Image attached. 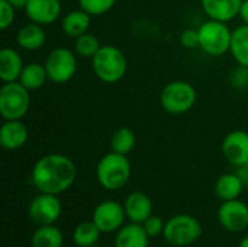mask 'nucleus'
Returning a JSON list of instances; mask_svg holds the SVG:
<instances>
[{"mask_svg": "<svg viewBox=\"0 0 248 247\" xmlns=\"http://www.w3.org/2000/svg\"><path fill=\"white\" fill-rule=\"evenodd\" d=\"M77 178L74 162L61 153H49L36 160L32 167L31 181L42 194L60 195L68 191Z\"/></svg>", "mask_w": 248, "mask_h": 247, "instance_id": "obj_1", "label": "nucleus"}, {"mask_svg": "<svg viewBox=\"0 0 248 247\" xmlns=\"http://www.w3.org/2000/svg\"><path fill=\"white\" fill-rule=\"evenodd\" d=\"M94 76L106 84L121 82L128 71V60L124 51L115 45H102L92 58Z\"/></svg>", "mask_w": 248, "mask_h": 247, "instance_id": "obj_2", "label": "nucleus"}, {"mask_svg": "<svg viewBox=\"0 0 248 247\" xmlns=\"http://www.w3.org/2000/svg\"><path fill=\"white\" fill-rule=\"evenodd\" d=\"M131 163L128 156L110 151L105 154L96 166L99 185L106 191H119L131 179Z\"/></svg>", "mask_w": 248, "mask_h": 247, "instance_id": "obj_3", "label": "nucleus"}, {"mask_svg": "<svg viewBox=\"0 0 248 247\" xmlns=\"http://www.w3.org/2000/svg\"><path fill=\"white\" fill-rule=\"evenodd\" d=\"M199 48L209 57H221L230 52L232 29L225 22L208 19L199 28Z\"/></svg>", "mask_w": 248, "mask_h": 247, "instance_id": "obj_4", "label": "nucleus"}, {"mask_svg": "<svg viewBox=\"0 0 248 247\" xmlns=\"http://www.w3.org/2000/svg\"><path fill=\"white\" fill-rule=\"evenodd\" d=\"M198 100L195 86L186 80H173L167 83L160 92L161 108L171 115H182L189 112Z\"/></svg>", "mask_w": 248, "mask_h": 247, "instance_id": "obj_5", "label": "nucleus"}, {"mask_svg": "<svg viewBox=\"0 0 248 247\" xmlns=\"http://www.w3.org/2000/svg\"><path fill=\"white\" fill-rule=\"evenodd\" d=\"M31 90L20 82L3 83L0 87V115L4 121L23 119L31 108Z\"/></svg>", "mask_w": 248, "mask_h": 247, "instance_id": "obj_6", "label": "nucleus"}, {"mask_svg": "<svg viewBox=\"0 0 248 247\" xmlns=\"http://www.w3.org/2000/svg\"><path fill=\"white\" fill-rule=\"evenodd\" d=\"M166 242L171 246L186 247L198 242L202 236V226L193 215L177 214L166 221L163 231Z\"/></svg>", "mask_w": 248, "mask_h": 247, "instance_id": "obj_7", "label": "nucleus"}, {"mask_svg": "<svg viewBox=\"0 0 248 247\" xmlns=\"http://www.w3.org/2000/svg\"><path fill=\"white\" fill-rule=\"evenodd\" d=\"M44 66L49 82L64 84L70 82L77 71V54L67 47H57L48 52Z\"/></svg>", "mask_w": 248, "mask_h": 247, "instance_id": "obj_8", "label": "nucleus"}, {"mask_svg": "<svg viewBox=\"0 0 248 247\" xmlns=\"http://www.w3.org/2000/svg\"><path fill=\"white\" fill-rule=\"evenodd\" d=\"M62 213V205L58 198V195L51 194H42L36 195L28 208L29 220L36 226H52L58 221Z\"/></svg>", "mask_w": 248, "mask_h": 247, "instance_id": "obj_9", "label": "nucleus"}, {"mask_svg": "<svg viewBox=\"0 0 248 247\" xmlns=\"http://www.w3.org/2000/svg\"><path fill=\"white\" fill-rule=\"evenodd\" d=\"M126 220V213L124 208V204H119L113 199L102 201L96 205L93 210L92 221L97 226V229L102 233H116L119 229H122Z\"/></svg>", "mask_w": 248, "mask_h": 247, "instance_id": "obj_10", "label": "nucleus"}, {"mask_svg": "<svg viewBox=\"0 0 248 247\" xmlns=\"http://www.w3.org/2000/svg\"><path fill=\"white\" fill-rule=\"evenodd\" d=\"M218 221L230 233H241L248 227V205L240 199L224 201L218 208Z\"/></svg>", "mask_w": 248, "mask_h": 247, "instance_id": "obj_11", "label": "nucleus"}, {"mask_svg": "<svg viewBox=\"0 0 248 247\" xmlns=\"http://www.w3.org/2000/svg\"><path fill=\"white\" fill-rule=\"evenodd\" d=\"M221 151L225 160L234 167L248 165V132L244 130H234L225 135L221 144Z\"/></svg>", "mask_w": 248, "mask_h": 247, "instance_id": "obj_12", "label": "nucleus"}, {"mask_svg": "<svg viewBox=\"0 0 248 247\" xmlns=\"http://www.w3.org/2000/svg\"><path fill=\"white\" fill-rule=\"evenodd\" d=\"M26 17L42 26H49L55 23L62 13L61 0H29L25 6Z\"/></svg>", "mask_w": 248, "mask_h": 247, "instance_id": "obj_13", "label": "nucleus"}, {"mask_svg": "<svg viewBox=\"0 0 248 247\" xmlns=\"http://www.w3.org/2000/svg\"><path fill=\"white\" fill-rule=\"evenodd\" d=\"M29 138L28 127L22 119L4 121L0 127V146L7 151L22 148Z\"/></svg>", "mask_w": 248, "mask_h": 247, "instance_id": "obj_14", "label": "nucleus"}, {"mask_svg": "<svg viewBox=\"0 0 248 247\" xmlns=\"http://www.w3.org/2000/svg\"><path fill=\"white\" fill-rule=\"evenodd\" d=\"M243 0H201V6L208 19L230 23L240 15Z\"/></svg>", "mask_w": 248, "mask_h": 247, "instance_id": "obj_15", "label": "nucleus"}, {"mask_svg": "<svg viewBox=\"0 0 248 247\" xmlns=\"http://www.w3.org/2000/svg\"><path fill=\"white\" fill-rule=\"evenodd\" d=\"M126 218L131 223L142 224L148 217L153 215V201L151 198L140 191L131 192L124 202Z\"/></svg>", "mask_w": 248, "mask_h": 247, "instance_id": "obj_16", "label": "nucleus"}, {"mask_svg": "<svg viewBox=\"0 0 248 247\" xmlns=\"http://www.w3.org/2000/svg\"><path fill=\"white\" fill-rule=\"evenodd\" d=\"M46 42V32L42 25L28 22L20 26L16 32V45L23 51H38Z\"/></svg>", "mask_w": 248, "mask_h": 247, "instance_id": "obj_17", "label": "nucleus"}, {"mask_svg": "<svg viewBox=\"0 0 248 247\" xmlns=\"http://www.w3.org/2000/svg\"><path fill=\"white\" fill-rule=\"evenodd\" d=\"M23 67H25V64H23L22 55L16 49H13L10 47L1 48V51H0V80L3 83L17 82Z\"/></svg>", "mask_w": 248, "mask_h": 247, "instance_id": "obj_18", "label": "nucleus"}, {"mask_svg": "<svg viewBox=\"0 0 248 247\" xmlns=\"http://www.w3.org/2000/svg\"><path fill=\"white\" fill-rule=\"evenodd\" d=\"M92 23V16L83 9H74L65 13L61 19V31L68 38H78L89 32Z\"/></svg>", "mask_w": 248, "mask_h": 247, "instance_id": "obj_19", "label": "nucleus"}, {"mask_svg": "<svg viewBox=\"0 0 248 247\" xmlns=\"http://www.w3.org/2000/svg\"><path fill=\"white\" fill-rule=\"evenodd\" d=\"M150 239L142 224L131 223L116 231L115 247H148Z\"/></svg>", "mask_w": 248, "mask_h": 247, "instance_id": "obj_20", "label": "nucleus"}, {"mask_svg": "<svg viewBox=\"0 0 248 247\" xmlns=\"http://www.w3.org/2000/svg\"><path fill=\"white\" fill-rule=\"evenodd\" d=\"M246 183L241 179V176L235 173H225L219 176L215 182V195L224 202V201H232L238 199L243 194Z\"/></svg>", "mask_w": 248, "mask_h": 247, "instance_id": "obj_21", "label": "nucleus"}, {"mask_svg": "<svg viewBox=\"0 0 248 247\" xmlns=\"http://www.w3.org/2000/svg\"><path fill=\"white\" fill-rule=\"evenodd\" d=\"M230 54L237 64L248 67V25H240L232 29Z\"/></svg>", "mask_w": 248, "mask_h": 247, "instance_id": "obj_22", "label": "nucleus"}, {"mask_svg": "<svg viewBox=\"0 0 248 247\" xmlns=\"http://www.w3.org/2000/svg\"><path fill=\"white\" fill-rule=\"evenodd\" d=\"M46 80L49 79L45 66L41 63H29L25 64L17 82H20L28 90H38L46 83Z\"/></svg>", "mask_w": 248, "mask_h": 247, "instance_id": "obj_23", "label": "nucleus"}, {"mask_svg": "<svg viewBox=\"0 0 248 247\" xmlns=\"http://www.w3.org/2000/svg\"><path fill=\"white\" fill-rule=\"evenodd\" d=\"M64 236L60 229L52 226H41L38 227L31 239L32 247H62Z\"/></svg>", "mask_w": 248, "mask_h": 247, "instance_id": "obj_24", "label": "nucleus"}, {"mask_svg": "<svg viewBox=\"0 0 248 247\" xmlns=\"http://www.w3.org/2000/svg\"><path fill=\"white\" fill-rule=\"evenodd\" d=\"M137 144V137L135 132L128 128V127H121L118 128L112 137H110V151L128 156Z\"/></svg>", "mask_w": 248, "mask_h": 247, "instance_id": "obj_25", "label": "nucleus"}, {"mask_svg": "<svg viewBox=\"0 0 248 247\" xmlns=\"http://www.w3.org/2000/svg\"><path fill=\"white\" fill-rule=\"evenodd\" d=\"M102 231L93 221H83L76 226L73 231V240L77 247H90L97 245Z\"/></svg>", "mask_w": 248, "mask_h": 247, "instance_id": "obj_26", "label": "nucleus"}, {"mask_svg": "<svg viewBox=\"0 0 248 247\" xmlns=\"http://www.w3.org/2000/svg\"><path fill=\"white\" fill-rule=\"evenodd\" d=\"M102 44L93 33H83L74 39V52L81 58H93L94 54L100 49Z\"/></svg>", "mask_w": 248, "mask_h": 247, "instance_id": "obj_27", "label": "nucleus"}, {"mask_svg": "<svg viewBox=\"0 0 248 247\" xmlns=\"http://www.w3.org/2000/svg\"><path fill=\"white\" fill-rule=\"evenodd\" d=\"M78 7L87 12L92 17L103 16L113 9L116 0H77Z\"/></svg>", "mask_w": 248, "mask_h": 247, "instance_id": "obj_28", "label": "nucleus"}, {"mask_svg": "<svg viewBox=\"0 0 248 247\" xmlns=\"http://www.w3.org/2000/svg\"><path fill=\"white\" fill-rule=\"evenodd\" d=\"M16 7L10 4L7 0H0V29L7 31L16 17Z\"/></svg>", "mask_w": 248, "mask_h": 247, "instance_id": "obj_29", "label": "nucleus"}, {"mask_svg": "<svg viewBox=\"0 0 248 247\" xmlns=\"http://www.w3.org/2000/svg\"><path fill=\"white\" fill-rule=\"evenodd\" d=\"M230 83L237 90H247L248 89V67L237 64L234 70L230 73Z\"/></svg>", "mask_w": 248, "mask_h": 247, "instance_id": "obj_30", "label": "nucleus"}, {"mask_svg": "<svg viewBox=\"0 0 248 247\" xmlns=\"http://www.w3.org/2000/svg\"><path fill=\"white\" fill-rule=\"evenodd\" d=\"M142 227L147 231V234L153 239V237H157V236L163 234L164 227H166V223L158 215H151V217H148L142 223Z\"/></svg>", "mask_w": 248, "mask_h": 247, "instance_id": "obj_31", "label": "nucleus"}, {"mask_svg": "<svg viewBox=\"0 0 248 247\" xmlns=\"http://www.w3.org/2000/svg\"><path fill=\"white\" fill-rule=\"evenodd\" d=\"M179 41H180V45L183 48H187V49L199 48V33H198V29L187 28V29L182 31V33L179 36Z\"/></svg>", "mask_w": 248, "mask_h": 247, "instance_id": "obj_32", "label": "nucleus"}, {"mask_svg": "<svg viewBox=\"0 0 248 247\" xmlns=\"http://www.w3.org/2000/svg\"><path fill=\"white\" fill-rule=\"evenodd\" d=\"M238 17L241 19V22H243L244 25H248V0H243Z\"/></svg>", "mask_w": 248, "mask_h": 247, "instance_id": "obj_33", "label": "nucleus"}, {"mask_svg": "<svg viewBox=\"0 0 248 247\" xmlns=\"http://www.w3.org/2000/svg\"><path fill=\"white\" fill-rule=\"evenodd\" d=\"M237 173L241 176V179H243V181H244V183L247 185L248 183V165L243 166V167H238V169H237Z\"/></svg>", "mask_w": 248, "mask_h": 247, "instance_id": "obj_34", "label": "nucleus"}, {"mask_svg": "<svg viewBox=\"0 0 248 247\" xmlns=\"http://www.w3.org/2000/svg\"><path fill=\"white\" fill-rule=\"evenodd\" d=\"M10 4H13L16 9H25V6H26V3L29 1V0H7Z\"/></svg>", "mask_w": 248, "mask_h": 247, "instance_id": "obj_35", "label": "nucleus"}, {"mask_svg": "<svg viewBox=\"0 0 248 247\" xmlns=\"http://www.w3.org/2000/svg\"><path fill=\"white\" fill-rule=\"evenodd\" d=\"M238 247H248V236H246V237L240 242Z\"/></svg>", "mask_w": 248, "mask_h": 247, "instance_id": "obj_36", "label": "nucleus"}, {"mask_svg": "<svg viewBox=\"0 0 248 247\" xmlns=\"http://www.w3.org/2000/svg\"><path fill=\"white\" fill-rule=\"evenodd\" d=\"M90 247H102V246H99V245H94V246H90Z\"/></svg>", "mask_w": 248, "mask_h": 247, "instance_id": "obj_37", "label": "nucleus"}, {"mask_svg": "<svg viewBox=\"0 0 248 247\" xmlns=\"http://www.w3.org/2000/svg\"><path fill=\"white\" fill-rule=\"evenodd\" d=\"M61 1H70V0H61Z\"/></svg>", "mask_w": 248, "mask_h": 247, "instance_id": "obj_38", "label": "nucleus"}]
</instances>
